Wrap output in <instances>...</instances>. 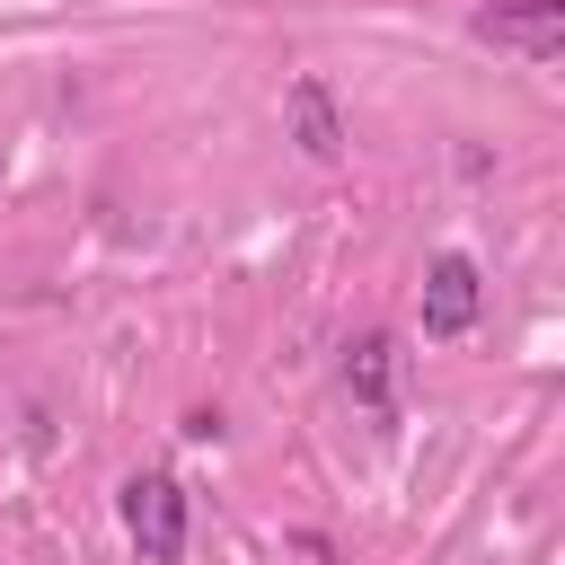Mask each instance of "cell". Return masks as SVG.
<instances>
[{
  "mask_svg": "<svg viewBox=\"0 0 565 565\" xmlns=\"http://www.w3.org/2000/svg\"><path fill=\"white\" fill-rule=\"evenodd\" d=\"M124 530H132L141 565H177V556H185V486H177L168 468H141V477L124 486Z\"/></svg>",
  "mask_w": 565,
  "mask_h": 565,
  "instance_id": "obj_1",
  "label": "cell"
},
{
  "mask_svg": "<svg viewBox=\"0 0 565 565\" xmlns=\"http://www.w3.org/2000/svg\"><path fill=\"white\" fill-rule=\"evenodd\" d=\"M477 44L494 53H521V62H565V0H494L468 18Z\"/></svg>",
  "mask_w": 565,
  "mask_h": 565,
  "instance_id": "obj_2",
  "label": "cell"
},
{
  "mask_svg": "<svg viewBox=\"0 0 565 565\" xmlns=\"http://www.w3.org/2000/svg\"><path fill=\"white\" fill-rule=\"evenodd\" d=\"M477 300H486V282H477V265H468L459 247L424 265V335H433V344L468 335V327H477Z\"/></svg>",
  "mask_w": 565,
  "mask_h": 565,
  "instance_id": "obj_3",
  "label": "cell"
},
{
  "mask_svg": "<svg viewBox=\"0 0 565 565\" xmlns=\"http://www.w3.org/2000/svg\"><path fill=\"white\" fill-rule=\"evenodd\" d=\"M344 388L388 424L397 415V335H380V327H362L353 344H344Z\"/></svg>",
  "mask_w": 565,
  "mask_h": 565,
  "instance_id": "obj_4",
  "label": "cell"
},
{
  "mask_svg": "<svg viewBox=\"0 0 565 565\" xmlns=\"http://www.w3.org/2000/svg\"><path fill=\"white\" fill-rule=\"evenodd\" d=\"M291 141H300L309 159H335V150H344V124H335L327 79H291Z\"/></svg>",
  "mask_w": 565,
  "mask_h": 565,
  "instance_id": "obj_5",
  "label": "cell"
}]
</instances>
